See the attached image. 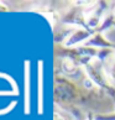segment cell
I'll return each instance as SVG.
<instances>
[]
</instances>
